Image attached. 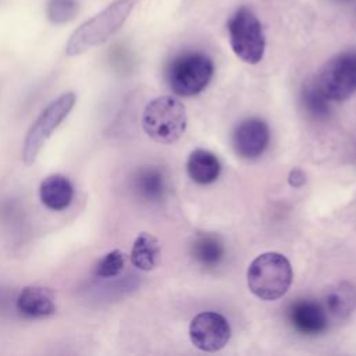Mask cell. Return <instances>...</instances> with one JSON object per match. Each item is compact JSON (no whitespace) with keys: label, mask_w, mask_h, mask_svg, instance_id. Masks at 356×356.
<instances>
[{"label":"cell","mask_w":356,"mask_h":356,"mask_svg":"<svg viewBox=\"0 0 356 356\" xmlns=\"http://www.w3.org/2000/svg\"><path fill=\"white\" fill-rule=\"evenodd\" d=\"M134 4V0H115L103 11L86 19L70 36L65 46L67 56H79L86 50L104 43L124 25Z\"/></svg>","instance_id":"6da1fadb"},{"label":"cell","mask_w":356,"mask_h":356,"mask_svg":"<svg viewBox=\"0 0 356 356\" xmlns=\"http://www.w3.org/2000/svg\"><path fill=\"white\" fill-rule=\"evenodd\" d=\"M248 286L261 300L282 298L292 284V267L289 260L278 252L259 254L249 266Z\"/></svg>","instance_id":"7a4b0ae2"},{"label":"cell","mask_w":356,"mask_h":356,"mask_svg":"<svg viewBox=\"0 0 356 356\" xmlns=\"http://www.w3.org/2000/svg\"><path fill=\"white\" fill-rule=\"evenodd\" d=\"M185 106L172 96H159L150 100L142 113L143 131L159 143L178 140L186 129Z\"/></svg>","instance_id":"3957f363"},{"label":"cell","mask_w":356,"mask_h":356,"mask_svg":"<svg viewBox=\"0 0 356 356\" xmlns=\"http://www.w3.org/2000/svg\"><path fill=\"white\" fill-rule=\"evenodd\" d=\"M213 60L202 51H189L175 57L167 70V81L178 96H195L211 81Z\"/></svg>","instance_id":"277c9868"},{"label":"cell","mask_w":356,"mask_h":356,"mask_svg":"<svg viewBox=\"0 0 356 356\" xmlns=\"http://www.w3.org/2000/svg\"><path fill=\"white\" fill-rule=\"evenodd\" d=\"M76 96L74 92H65L56 97L47 107H44L33 124L29 127L24 145H22V161L26 165L35 163L38 154L43 149L47 139L51 136L54 129L68 117L72 107L75 106Z\"/></svg>","instance_id":"5b68a950"},{"label":"cell","mask_w":356,"mask_h":356,"mask_svg":"<svg viewBox=\"0 0 356 356\" xmlns=\"http://www.w3.org/2000/svg\"><path fill=\"white\" fill-rule=\"evenodd\" d=\"M229 44L232 51L248 64H257L266 49L263 26L256 14L248 8H238L228 21Z\"/></svg>","instance_id":"8992f818"},{"label":"cell","mask_w":356,"mask_h":356,"mask_svg":"<svg viewBox=\"0 0 356 356\" xmlns=\"http://www.w3.org/2000/svg\"><path fill=\"white\" fill-rule=\"evenodd\" d=\"M330 102H342L356 93V49L330 58L313 79Z\"/></svg>","instance_id":"52a82bcc"},{"label":"cell","mask_w":356,"mask_h":356,"mask_svg":"<svg viewBox=\"0 0 356 356\" xmlns=\"http://www.w3.org/2000/svg\"><path fill=\"white\" fill-rule=\"evenodd\" d=\"M189 338L195 348L203 352H217L228 343L231 327L222 314L202 312L189 324Z\"/></svg>","instance_id":"ba28073f"},{"label":"cell","mask_w":356,"mask_h":356,"mask_svg":"<svg viewBox=\"0 0 356 356\" xmlns=\"http://www.w3.org/2000/svg\"><path fill=\"white\" fill-rule=\"evenodd\" d=\"M270 142V129L266 121L252 117L239 122L232 134V146L242 159H256L264 153Z\"/></svg>","instance_id":"9c48e42d"},{"label":"cell","mask_w":356,"mask_h":356,"mask_svg":"<svg viewBox=\"0 0 356 356\" xmlns=\"http://www.w3.org/2000/svg\"><path fill=\"white\" fill-rule=\"evenodd\" d=\"M288 320L295 331L307 337L320 335L328 328V313L314 299H298L291 303Z\"/></svg>","instance_id":"30bf717a"},{"label":"cell","mask_w":356,"mask_h":356,"mask_svg":"<svg viewBox=\"0 0 356 356\" xmlns=\"http://www.w3.org/2000/svg\"><path fill=\"white\" fill-rule=\"evenodd\" d=\"M15 306L26 318H43L54 314L56 298L53 291L46 286L28 285L17 296Z\"/></svg>","instance_id":"8fae6325"},{"label":"cell","mask_w":356,"mask_h":356,"mask_svg":"<svg viewBox=\"0 0 356 356\" xmlns=\"http://www.w3.org/2000/svg\"><path fill=\"white\" fill-rule=\"evenodd\" d=\"M168 188L167 175L157 165H145L135 171L132 177V189L138 197L146 202L161 200Z\"/></svg>","instance_id":"7c38bea8"},{"label":"cell","mask_w":356,"mask_h":356,"mask_svg":"<svg viewBox=\"0 0 356 356\" xmlns=\"http://www.w3.org/2000/svg\"><path fill=\"white\" fill-rule=\"evenodd\" d=\"M40 202L53 211H63L70 207L74 197V186L63 174H50L39 185Z\"/></svg>","instance_id":"4fadbf2b"},{"label":"cell","mask_w":356,"mask_h":356,"mask_svg":"<svg viewBox=\"0 0 356 356\" xmlns=\"http://www.w3.org/2000/svg\"><path fill=\"white\" fill-rule=\"evenodd\" d=\"M221 171L220 160L214 153L206 149H195L186 161V172L189 178L200 185L214 182Z\"/></svg>","instance_id":"5bb4252c"},{"label":"cell","mask_w":356,"mask_h":356,"mask_svg":"<svg viewBox=\"0 0 356 356\" xmlns=\"http://www.w3.org/2000/svg\"><path fill=\"white\" fill-rule=\"evenodd\" d=\"M191 253H192V257L202 267L214 268L222 261L225 256V248L218 235L200 234L192 242Z\"/></svg>","instance_id":"9a60e30c"},{"label":"cell","mask_w":356,"mask_h":356,"mask_svg":"<svg viewBox=\"0 0 356 356\" xmlns=\"http://www.w3.org/2000/svg\"><path fill=\"white\" fill-rule=\"evenodd\" d=\"M324 307L327 313L337 320L348 318L356 309L355 286L349 282H339L332 286L325 295Z\"/></svg>","instance_id":"2e32d148"},{"label":"cell","mask_w":356,"mask_h":356,"mask_svg":"<svg viewBox=\"0 0 356 356\" xmlns=\"http://www.w3.org/2000/svg\"><path fill=\"white\" fill-rule=\"evenodd\" d=\"M131 263L140 271H150L159 264L160 243L149 232H140L131 249Z\"/></svg>","instance_id":"e0dca14e"},{"label":"cell","mask_w":356,"mask_h":356,"mask_svg":"<svg viewBox=\"0 0 356 356\" xmlns=\"http://www.w3.org/2000/svg\"><path fill=\"white\" fill-rule=\"evenodd\" d=\"M302 103L307 114L316 120H325L330 115V100L320 92L313 79L302 89Z\"/></svg>","instance_id":"ac0fdd59"},{"label":"cell","mask_w":356,"mask_h":356,"mask_svg":"<svg viewBox=\"0 0 356 356\" xmlns=\"http://www.w3.org/2000/svg\"><path fill=\"white\" fill-rule=\"evenodd\" d=\"M125 267V254L120 249H113L107 252L95 266L96 278H114L118 277Z\"/></svg>","instance_id":"d6986e66"},{"label":"cell","mask_w":356,"mask_h":356,"mask_svg":"<svg viewBox=\"0 0 356 356\" xmlns=\"http://www.w3.org/2000/svg\"><path fill=\"white\" fill-rule=\"evenodd\" d=\"M78 11V0H49L46 6L47 18L54 25H63L72 21Z\"/></svg>","instance_id":"ffe728a7"},{"label":"cell","mask_w":356,"mask_h":356,"mask_svg":"<svg viewBox=\"0 0 356 356\" xmlns=\"http://www.w3.org/2000/svg\"><path fill=\"white\" fill-rule=\"evenodd\" d=\"M288 182L292 188H302L306 184V174L300 168H293L288 174Z\"/></svg>","instance_id":"44dd1931"}]
</instances>
